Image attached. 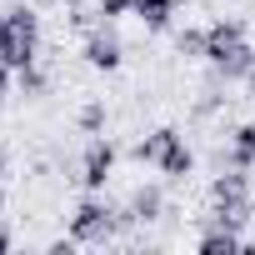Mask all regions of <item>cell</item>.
Returning a JSON list of instances; mask_svg holds the SVG:
<instances>
[{
  "label": "cell",
  "mask_w": 255,
  "mask_h": 255,
  "mask_svg": "<svg viewBox=\"0 0 255 255\" xmlns=\"http://www.w3.org/2000/svg\"><path fill=\"white\" fill-rule=\"evenodd\" d=\"M215 205H220V220H240L245 215V180L240 175H225L215 185Z\"/></svg>",
  "instance_id": "obj_4"
},
{
  "label": "cell",
  "mask_w": 255,
  "mask_h": 255,
  "mask_svg": "<svg viewBox=\"0 0 255 255\" xmlns=\"http://www.w3.org/2000/svg\"><path fill=\"white\" fill-rule=\"evenodd\" d=\"M190 165H195L190 150L180 145V135H170V145L160 150V170H165V175H190Z\"/></svg>",
  "instance_id": "obj_6"
},
{
  "label": "cell",
  "mask_w": 255,
  "mask_h": 255,
  "mask_svg": "<svg viewBox=\"0 0 255 255\" xmlns=\"http://www.w3.org/2000/svg\"><path fill=\"white\" fill-rule=\"evenodd\" d=\"M0 210H5V190H0Z\"/></svg>",
  "instance_id": "obj_16"
},
{
  "label": "cell",
  "mask_w": 255,
  "mask_h": 255,
  "mask_svg": "<svg viewBox=\"0 0 255 255\" xmlns=\"http://www.w3.org/2000/svg\"><path fill=\"white\" fill-rule=\"evenodd\" d=\"M155 210H160V195H155V190H140V195H135V215H140V220H150Z\"/></svg>",
  "instance_id": "obj_10"
},
{
  "label": "cell",
  "mask_w": 255,
  "mask_h": 255,
  "mask_svg": "<svg viewBox=\"0 0 255 255\" xmlns=\"http://www.w3.org/2000/svg\"><path fill=\"white\" fill-rule=\"evenodd\" d=\"M205 60H210V65H220L225 75H250L255 50H245L240 25H235V20H225V25H210V30H205Z\"/></svg>",
  "instance_id": "obj_1"
},
{
  "label": "cell",
  "mask_w": 255,
  "mask_h": 255,
  "mask_svg": "<svg viewBox=\"0 0 255 255\" xmlns=\"http://www.w3.org/2000/svg\"><path fill=\"white\" fill-rule=\"evenodd\" d=\"M5 90H10V75H5V60H0V100H5Z\"/></svg>",
  "instance_id": "obj_14"
},
{
  "label": "cell",
  "mask_w": 255,
  "mask_h": 255,
  "mask_svg": "<svg viewBox=\"0 0 255 255\" xmlns=\"http://www.w3.org/2000/svg\"><path fill=\"white\" fill-rule=\"evenodd\" d=\"M130 10V0H100V15H125Z\"/></svg>",
  "instance_id": "obj_13"
},
{
  "label": "cell",
  "mask_w": 255,
  "mask_h": 255,
  "mask_svg": "<svg viewBox=\"0 0 255 255\" xmlns=\"http://www.w3.org/2000/svg\"><path fill=\"white\" fill-rule=\"evenodd\" d=\"M10 45H15V30H10V15H0V60L10 55Z\"/></svg>",
  "instance_id": "obj_12"
},
{
  "label": "cell",
  "mask_w": 255,
  "mask_h": 255,
  "mask_svg": "<svg viewBox=\"0 0 255 255\" xmlns=\"http://www.w3.org/2000/svg\"><path fill=\"white\" fill-rule=\"evenodd\" d=\"M110 165H115V150L105 145V140H95L90 150H85V165H80V180L95 190V185H105V175H110Z\"/></svg>",
  "instance_id": "obj_3"
},
{
  "label": "cell",
  "mask_w": 255,
  "mask_h": 255,
  "mask_svg": "<svg viewBox=\"0 0 255 255\" xmlns=\"http://www.w3.org/2000/svg\"><path fill=\"white\" fill-rule=\"evenodd\" d=\"M0 250H10V235H5V230H0Z\"/></svg>",
  "instance_id": "obj_15"
},
{
  "label": "cell",
  "mask_w": 255,
  "mask_h": 255,
  "mask_svg": "<svg viewBox=\"0 0 255 255\" xmlns=\"http://www.w3.org/2000/svg\"><path fill=\"white\" fill-rule=\"evenodd\" d=\"M235 165H255V125L235 130Z\"/></svg>",
  "instance_id": "obj_8"
},
{
  "label": "cell",
  "mask_w": 255,
  "mask_h": 255,
  "mask_svg": "<svg viewBox=\"0 0 255 255\" xmlns=\"http://www.w3.org/2000/svg\"><path fill=\"white\" fill-rule=\"evenodd\" d=\"M130 10H135L140 20H150V25H165L170 10H175V0H130Z\"/></svg>",
  "instance_id": "obj_7"
},
{
  "label": "cell",
  "mask_w": 255,
  "mask_h": 255,
  "mask_svg": "<svg viewBox=\"0 0 255 255\" xmlns=\"http://www.w3.org/2000/svg\"><path fill=\"white\" fill-rule=\"evenodd\" d=\"M170 135H175V130H155L150 140H140V145H135V155H140V160H160V150L170 145Z\"/></svg>",
  "instance_id": "obj_9"
},
{
  "label": "cell",
  "mask_w": 255,
  "mask_h": 255,
  "mask_svg": "<svg viewBox=\"0 0 255 255\" xmlns=\"http://www.w3.org/2000/svg\"><path fill=\"white\" fill-rule=\"evenodd\" d=\"M85 60H90L95 70H115V65H120V45H115L110 35H95V40L85 45Z\"/></svg>",
  "instance_id": "obj_5"
},
{
  "label": "cell",
  "mask_w": 255,
  "mask_h": 255,
  "mask_svg": "<svg viewBox=\"0 0 255 255\" xmlns=\"http://www.w3.org/2000/svg\"><path fill=\"white\" fill-rule=\"evenodd\" d=\"M240 240L230 235V230H215V235H205V250H235Z\"/></svg>",
  "instance_id": "obj_11"
},
{
  "label": "cell",
  "mask_w": 255,
  "mask_h": 255,
  "mask_svg": "<svg viewBox=\"0 0 255 255\" xmlns=\"http://www.w3.org/2000/svg\"><path fill=\"white\" fill-rule=\"evenodd\" d=\"M70 235H75V240H105V235H110V210H105L100 200H85V205L75 210V220H70Z\"/></svg>",
  "instance_id": "obj_2"
}]
</instances>
